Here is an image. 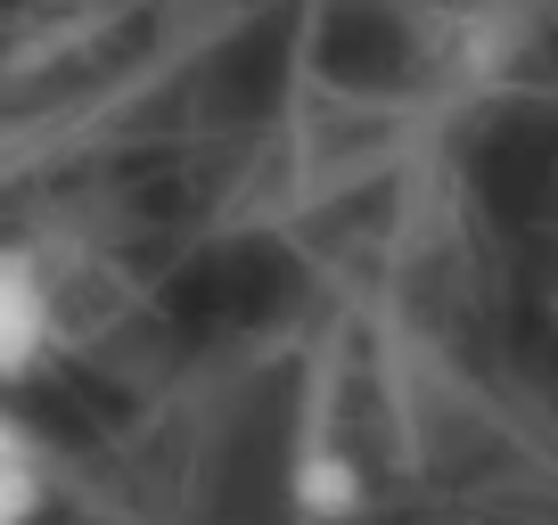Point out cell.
I'll return each mask as SVG.
<instances>
[{
	"instance_id": "6da1fadb",
	"label": "cell",
	"mask_w": 558,
	"mask_h": 525,
	"mask_svg": "<svg viewBox=\"0 0 558 525\" xmlns=\"http://www.w3.org/2000/svg\"><path fill=\"white\" fill-rule=\"evenodd\" d=\"M58 353V288L34 246H0V394L34 386Z\"/></svg>"
},
{
	"instance_id": "7a4b0ae2",
	"label": "cell",
	"mask_w": 558,
	"mask_h": 525,
	"mask_svg": "<svg viewBox=\"0 0 558 525\" xmlns=\"http://www.w3.org/2000/svg\"><path fill=\"white\" fill-rule=\"evenodd\" d=\"M288 509L304 525H353L369 509V468L345 452V443H304L288 460Z\"/></svg>"
},
{
	"instance_id": "3957f363",
	"label": "cell",
	"mask_w": 558,
	"mask_h": 525,
	"mask_svg": "<svg viewBox=\"0 0 558 525\" xmlns=\"http://www.w3.org/2000/svg\"><path fill=\"white\" fill-rule=\"evenodd\" d=\"M50 452H41V436L17 419V411H0V525H41L50 517Z\"/></svg>"
}]
</instances>
